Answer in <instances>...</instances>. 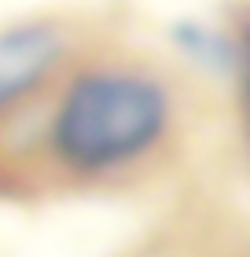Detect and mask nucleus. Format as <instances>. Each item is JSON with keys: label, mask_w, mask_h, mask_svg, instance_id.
<instances>
[{"label": "nucleus", "mask_w": 250, "mask_h": 257, "mask_svg": "<svg viewBox=\"0 0 250 257\" xmlns=\"http://www.w3.org/2000/svg\"><path fill=\"white\" fill-rule=\"evenodd\" d=\"M170 96L158 81L129 70H96L66 88L55 110L52 144L66 166L111 169L162 136Z\"/></svg>", "instance_id": "obj_1"}, {"label": "nucleus", "mask_w": 250, "mask_h": 257, "mask_svg": "<svg viewBox=\"0 0 250 257\" xmlns=\"http://www.w3.org/2000/svg\"><path fill=\"white\" fill-rule=\"evenodd\" d=\"M63 55V37L48 22H30L0 33V107L37 88Z\"/></svg>", "instance_id": "obj_2"}, {"label": "nucleus", "mask_w": 250, "mask_h": 257, "mask_svg": "<svg viewBox=\"0 0 250 257\" xmlns=\"http://www.w3.org/2000/svg\"><path fill=\"white\" fill-rule=\"evenodd\" d=\"M177 41H181V48H184L188 55H195V59H202V63L213 66V70H228L232 59H235L232 44L224 41L221 33L202 30V26H192V22L177 26Z\"/></svg>", "instance_id": "obj_3"}]
</instances>
